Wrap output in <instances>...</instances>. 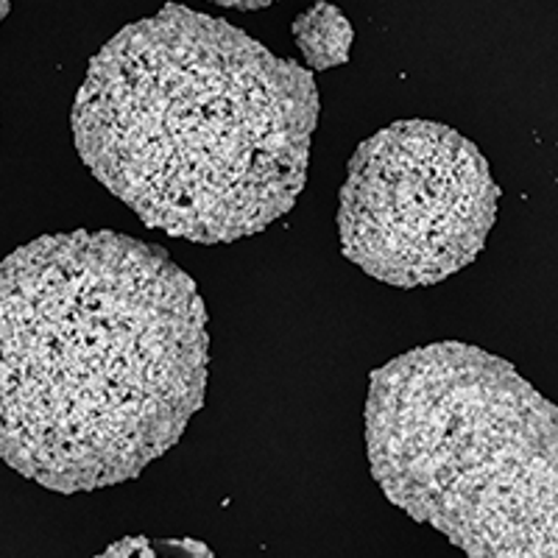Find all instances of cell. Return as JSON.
Masks as SVG:
<instances>
[{
	"label": "cell",
	"instance_id": "cell-1",
	"mask_svg": "<svg viewBox=\"0 0 558 558\" xmlns=\"http://www.w3.org/2000/svg\"><path fill=\"white\" fill-rule=\"evenodd\" d=\"M207 375V307L162 246L78 229L0 263V458L28 481H134L202 411Z\"/></svg>",
	"mask_w": 558,
	"mask_h": 558
},
{
	"label": "cell",
	"instance_id": "cell-2",
	"mask_svg": "<svg viewBox=\"0 0 558 558\" xmlns=\"http://www.w3.org/2000/svg\"><path fill=\"white\" fill-rule=\"evenodd\" d=\"M318 109L311 70L227 20L168 3L89 59L73 140L148 229L213 246L291 213Z\"/></svg>",
	"mask_w": 558,
	"mask_h": 558
},
{
	"label": "cell",
	"instance_id": "cell-3",
	"mask_svg": "<svg viewBox=\"0 0 558 558\" xmlns=\"http://www.w3.org/2000/svg\"><path fill=\"white\" fill-rule=\"evenodd\" d=\"M366 452L383 495L470 558H558V411L502 357L445 341L375 368Z\"/></svg>",
	"mask_w": 558,
	"mask_h": 558
},
{
	"label": "cell",
	"instance_id": "cell-4",
	"mask_svg": "<svg viewBox=\"0 0 558 558\" xmlns=\"http://www.w3.org/2000/svg\"><path fill=\"white\" fill-rule=\"evenodd\" d=\"M497 204L500 187L472 140L445 123L397 121L349 159L341 252L388 286H436L475 263Z\"/></svg>",
	"mask_w": 558,
	"mask_h": 558
},
{
	"label": "cell",
	"instance_id": "cell-5",
	"mask_svg": "<svg viewBox=\"0 0 558 558\" xmlns=\"http://www.w3.org/2000/svg\"><path fill=\"white\" fill-rule=\"evenodd\" d=\"M293 39H296V48L302 51L307 70H330L349 59L355 32L341 14V9L327 0H318L316 7L293 20Z\"/></svg>",
	"mask_w": 558,
	"mask_h": 558
},
{
	"label": "cell",
	"instance_id": "cell-6",
	"mask_svg": "<svg viewBox=\"0 0 558 558\" xmlns=\"http://www.w3.org/2000/svg\"><path fill=\"white\" fill-rule=\"evenodd\" d=\"M96 558H218L204 542L196 539H151V536H126L109 545Z\"/></svg>",
	"mask_w": 558,
	"mask_h": 558
},
{
	"label": "cell",
	"instance_id": "cell-7",
	"mask_svg": "<svg viewBox=\"0 0 558 558\" xmlns=\"http://www.w3.org/2000/svg\"><path fill=\"white\" fill-rule=\"evenodd\" d=\"M209 3H216V7L223 9H241V12H257V9H266L277 0H209Z\"/></svg>",
	"mask_w": 558,
	"mask_h": 558
},
{
	"label": "cell",
	"instance_id": "cell-8",
	"mask_svg": "<svg viewBox=\"0 0 558 558\" xmlns=\"http://www.w3.org/2000/svg\"><path fill=\"white\" fill-rule=\"evenodd\" d=\"M9 7H12V0H0V23H3V17L9 14Z\"/></svg>",
	"mask_w": 558,
	"mask_h": 558
}]
</instances>
